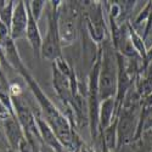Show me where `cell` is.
<instances>
[{
	"instance_id": "1",
	"label": "cell",
	"mask_w": 152,
	"mask_h": 152,
	"mask_svg": "<svg viewBox=\"0 0 152 152\" xmlns=\"http://www.w3.org/2000/svg\"><path fill=\"white\" fill-rule=\"evenodd\" d=\"M79 15L78 4L68 1L62 5L58 12V34L62 45H69L77 37V20Z\"/></svg>"
},
{
	"instance_id": "3",
	"label": "cell",
	"mask_w": 152,
	"mask_h": 152,
	"mask_svg": "<svg viewBox=\"0 0 152 152\" xmlns=\"http://www.w3.org/2000/svg\"><path fill=\"white\" fill-rule=\"evenodd\" d=\"M60 34H58V12H49L48 33L42 45V55L46 60H56L60 56Z\"/></svg>"
},
{
	"instance_id": "7",
	"label": "cell",
	"mask_w": 152,
	"mask_h": 152,
	"mask_svg": "<svg viewBox=\"0 0 152 152\" xmlns=\"http://www.w3.org/2000/svg\"><path fill=\"white\" fill-rule=\"evenodd\" d=\"M29 7V6H28ZM44 7V1H33L32 3V10L29 9V11L32 12V15H33V17L35 18V20H38L39 18V16H40V14H42V9Z\"/></svg>"
},
{
	"instance_id": "4",
	"label": "cell",
	"mask_w": 152,
	"mask_h": 152,
	"mask_svg": "<svg viewBox=\"0 0 152 152\" xmlns=\"http://www.w3.org/2000/svg\"><path fill=\"white\" fill-rule=\"evenodd\" d=\"M28 27V11L23 1H20L12 11L11 20V37L12 39H20L27 34Z\"/></svg>"
},
{
	"instance_id": "2",
	"label": "cell",
	"mask_w": 152,
	"mask_h": 152,
	"mask_svg": "<svg viewBox=\"0 0 152 152\" xmlns=\"http://www.w3.org/2000/svg\"><path fill=\"white\" fill-rule=\"evenodd\" d=\"M116 80H117V71H116V60L112 54V50L107 46L105 55H104V63L102 69L100 73V97L107 99L112 96L116 91Z\"/></svg>"
},
{
	"instance_id": "6",
	"label": "cell",
	"mask_w": 152,
	"mask_h": 152,
	"mask_svg": "<svg viewBox=\"0 0 152 152\" xmlns=\"http://www.w3.org/2000/svg\"><path fill=\"white\" fill-rule=\"evenodd\" d=\"M54 84L57 89V93L62 96V97H67L68 93H69V84H68V78L65 75L62 71L60 69H55L54 73Z\"/></svg>"
},
{
	"instance_id": "5",
	"label": "cell",
	"mask_w": 152,
	"mask_h": 152,
	"mask_svg": "<svg viewBox=\"0 0 152 152\" xmlns=\"http://www.w3.org/2000/svg\"><path fill=\"white\" fill-rule=\"evenodd\" d=\"M26 35H27L28 40H29V43L34 50V53L37 55H39L42 53L43 42H42L39 29H38V26H37V20L33 17L32 12L29 11V7H28V27H27V34Z\"/></svg>"
}]
</instances>
